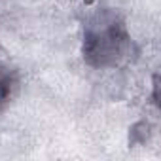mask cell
I'll use <instances>...</instances> for the list:
<instances>
[{
	"label": "cell",
	"mask_w": 161,
	"mask_h": 161,
	"mask_svg": "<svg viewBox=\"0 0 161 161\" xmlns=\"http://www.w3.org/2000/svg\"><path fill=\"white\" fill-rule=\"evenodd\" d=\"M84 61L93 68H116L133 55V40L114 10H97L84 23Z\"/></svg>",
	"instance_id": "1"
},
{
	"label": "cell",
	"mask_w": 161,
	"mask_h": 161,
	"mask_svg": "<svg viewBox=\"0 0 161 161\" xmlns=\"http://www.w3.org/2000/svg\"><path fill=\"white\" fill-rule=\"evenodd\" d=\"M15 87H17V72L0 55V108L12 99Z\"/></svg>",
	"instance_id": "2"
}]
</instances>
